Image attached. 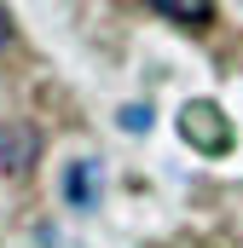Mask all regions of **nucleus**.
I'll return each mask as SVG.
<instances>
[{
  "mask_svg": "<svg viewBox=\"0 0 243 248\" xmlns=\"http://www.w3.org/2000/svg\"><path fill=\"white\" fill-rule=\"evenodd\" d=\"M180 139L203 156H220V150H232V122L220 116V104L191 98V104H180Z\"/></svg>",
  "mask_w": 243,
  "mask_h": 248,
  "instance_id": "f257e3e1",
  "label": "nucleus"
},
{
  "mask_svg": "<svg viewBox=\"0 0 243 248\" xmlns=\"http://www.w3.org/2000/svg\"><path fill=\"white\" fill-rule=\"evenodd\" d=\"M104 185H110L104 156H81V162H69V173H64V202H69L75 214H93V208L104 202Z\"/></svg>",
  "mask_w": 243,
  "mask_h": 248,
  "instance_id": "f03ea898",
  "label": "nucleus"
},
{
  "mask_svg": "<svg viewBox=\"0 0 243 248\" xmlns=\"http://www.w3.org/2000/svg\"><path fill=\"white\" fill-rule=\"evenodd\" d=\"M35 133L29 127H0V162H6V173H29V162H35Z\"/></svg>",
  "mask_w": 243,
  "mask_h": 248,
  "instance_id": "7ed1b4c3",
  "label": "nucleus"
},
{
  "mask_svg": "<svg viewBox=\"0 0 243 248\" xmlns=\"http://www.w3.org/2000/svg\"><path fill=\"white\" fill-rule=\"evenodd\" d=\"M168 23H185V29H208L214 23V0H151Z\"/></svg>",
  "mask_w": 243,
  "mask_h": 248,
  "instance_id": "20e7f679",
  "label": "nucleus"
},
{
  "mask_svg": "<svg viewBox=\"0 0 243 248\" xmlns=\"http://www.w3.org/2000/svg\"><path fill=\"white\" fill-rule=\"evenodd\" d=\"M116 122H122V133H145V127H151V110H145V104H127Z\"/></svg>",
  "mask_w": 243,
  "mask_h": 248,
  "instance_id": "39448f33",
  "label": "nucleus"
},
{
  "mask_svg": "<svg viewBox=\"0 0 243 248\" xmlns=\"http://www.w3.org/2000/svg\"><path fill=\"white\" fill-rule=\"evenodd\" d=\"M6 41H12V23H6V12H0V52H6Z\"/></svg>",
  "mask_w": 243,
  "mask_h": 248,
  "instance_id": "423d86ee",
  "label": "nucleus"
}]
</instances>
